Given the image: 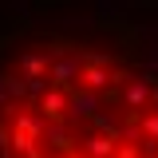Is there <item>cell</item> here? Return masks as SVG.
Instances as JSON below:
<instances>
[{
  "instance_id": "6da1fadb",
  "label": "cell",
  "mask_w": 158,
  "mask_h": 158,
  "mask_svg": "<svg viewBox=\"0 0 158 158\" xmlns=\"http://www.w3.org/2000/svg\"><path fill=\"white\" fill-rule=\"evenodd\" d=\"M0 158H158V63L87 28H48L0 59Z\"/></svg>"
}]
</instances>
